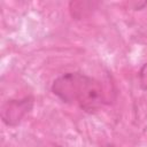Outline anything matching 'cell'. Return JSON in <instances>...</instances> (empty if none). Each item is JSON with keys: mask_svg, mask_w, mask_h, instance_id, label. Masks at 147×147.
Returning <instances> with one entry per match:
<instances>
[{"mask_svg": "<svg viewBox=\"0 0 147 147\" xmlns=\"http://www.w3.org/2000/svg\"><path fill=\"white\" fill-rule=\"evenodd\" d=\"M51 90L61 101L76 102L86 113L99 110L106 102L101 83L80 72H67L59 76L54 79Z\"/></svg>", "mask_w": 147, "mask_h": 147, "instance_id": "6da1fadb", "label": "cell"}, {"mask_svg": "<svg viewBox=\"0 0 147 147\" xmlns=\"http://www.w3.org/2000/svg\"><path fill=\"white\" fill-rule=\"evenodd\" d=\"M34 99L24 96L22 99H11L6 101L1 107V119L7 126H17L25 116L32 110Z\"/></svg>", "mask_w": 147, "mask_h": 147, "instance_id": "7a4b0ae2", "label": "cell"}, {"mask_svg": "<svg viewBox=\"0 0 147 147\" xmlns=\"http://www.w3.org/2000/svg\"><path fill=\"white\" fill-rule=\"evenodd\" d=\"M98 6V2L94 1H75L70 2V11L72 17L79 20L90 14L95 7Z\"/></svg>", "mask_w": 147, "mask_h": 147, "instance_id": "3957f363", "label": "cell"}, {"mask_svg": "<svg viewBox=\"0 0 147 147\" xmlns=\"http://www.w3.org/2000/svg\"><path fill=\"white\" fill-rule=\"evenodd\" d=\"M139 78H140V86H141V88L142 90H147V63H145L142 65V68L140 69Z\"/></svg>", "mask_w": 147, "mask_h": 147, "instance_id": "277c9868", "label": "cell"}, {"mask_svg": "<svg viewBox=\"0 0 147 147\" xmlns=\"http://www.w3.org/2000/svg\"><path fill=\"white\" fill-rule=\"evenodd\" d=\"M52 147H61V146H57V145H53Z\"/></svg>", "mask_w": 147, "mask_h": 147, "instance_id": "5b68a950", "label": "cell"}]
</instances>
